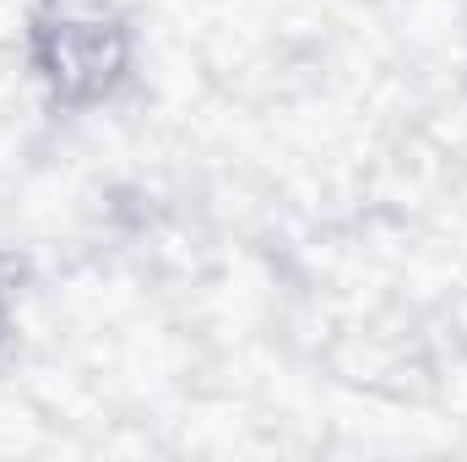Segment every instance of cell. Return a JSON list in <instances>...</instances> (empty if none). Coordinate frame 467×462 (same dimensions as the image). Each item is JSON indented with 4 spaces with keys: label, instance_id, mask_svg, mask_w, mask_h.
Here are the masks:
<instances>
[{
    "label": "cell",
    "instance_id": "1",
    "mask_svg": "<svg viewBox=\"0 0 467 462\" xmlns=\"http://www.w3.org/2000/svg\"><path fill=\"white\" fill-rule=\"evenodd\" d=\"M33 66L66 104H99L125 82L130 33L104 0H49L33 16Z\"/></svg>",
    "mask_w": 467,
    "mask_h": 462
},
{
    "label": "cell",
    "instance_id": "2",
    "mask_svg": "<svg viewBox=\"0 0 467 462\" xmlns=\"http://www.w3.org/2000/svg\"><path fill=\"white\" fill-rule=\"evenodd\" d=\"M0 327H5V299H0Z\"/></svg>",
    "mask_w": 467,
    "mask_h": 462
}]
</instances>
